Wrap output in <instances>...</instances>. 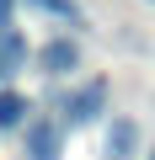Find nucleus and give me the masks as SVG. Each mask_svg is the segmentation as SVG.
Segmentation results:
<instances>
[{
  "label": "nucleus",
  "instance_id": "nucleus-4",
  "mask_svg": "<svg viewBox=\"0 0 155 160\" xmlns=\"http://www.w3.org/2000/svg\"><path fill=\"white\" fill-rule=\"evenodd\" d=\"M102 96H107L102 86H86V91H75V102H70V118H75V123H91V118L102 112Z\"/></svg>",
  "mask_w": 155,
  "mask_h": 160
},
{
  "label": "nucleus",
  "instance_id": "nucleus-5",
  "mask_svg": "<svg viewBox=\"0 0 155 160\" xmlns=\"http://www.w3.org/2000/svg\"><path fill=\"white\" fill-rule=\"evenodd\" d=\"M27 123V102L16 91H0V128H22Z\"/></svg>",
  "mask_w": 155,
  "mask_h": 160
},
{
  "label": "nucleus",
  "instance_id": "nucleus-7",
  "mask_svg": "<svg viewBox=\"0 0 155 160\" xmlns=\"http://www.w3.org/2000/svg\"><path fill=\"white\" fill-rule=\"evenodd\" d=\"M0 32H11V0H0Z\"/></svg>",
  "mask_w": 155,
  "mask_h": 160
},
{
  "label": "nucleus",
  "instance_id": "nucleus-3",
  "mask_svg": "<svg viewBox=\"0 0 155 160\" xmlns=\"http://www.w3.org/2000/svg\"><path fill=\"white\" fill-rule=\"evenodd\" d=\"M75 64H80V48H75L70 38H54V43L43 48V69H48V75H70Z\"/></svg>",
  "mask_w": 155,
  "mask_h": 160
},
{
  "label": "nucleus",
  "instance_id": "nucleus-6",
  "mask_svg": "<svg viewBox=\"0 0 155 160\" xmlns=\"http://www.w3.org/2000/svg\"><path fill=\"white\" fill-rule=\"evenodd\" d=\"M38 6H48L54 16H70V22H75V0H38Z\"/></svg>",
  "mask_w": 155,
  "mask_h": 160
},
{
  "label": "nucleus",
  "instance_id": "nucleus-1",
  "mask_svg": "<svg viewBox=\"0 0 155 160\" xmlns=\"http://www.w3.org/2000/svg\"><path fill=\"white\" fill-rule=\"evenodd\" d=\"M134 149H139V123L134 118H112V128H107V160H134Z\"/></svg>",
  "mask_w": 155,
  "mask_h": 160
},
{
  "label": "nucleus",
  "instance_id": "nucleus-2",
  "mask_svg": "<svg viewBox=\"0 0 155 160\" xmlns=\"http://www.w3.org/2000/svg\"><path fill=\"white\" fill-rule=\"evenodd\" d=\"M27 155L32 160H59V128L48 118H32L27 123Z\"/></svg>",
  "mask_w": 155,
  "mask_h": 160
},
{
  "label": "nucleus",
  "instance_id": "nucleus-8",
  "mask_svg": "<svg viewBox=\"0 0 155 160\" xmlns=\"http://www.w3.org/2000/svg\"><path fill=\"white\" fill-rule=\"evenodd\" d=\"M0 75H6V69H0Z\"/></svg>",
  "mask_w": 155,
  "mask_h": 160
}]
</instances>
